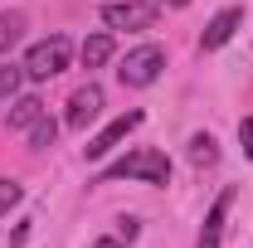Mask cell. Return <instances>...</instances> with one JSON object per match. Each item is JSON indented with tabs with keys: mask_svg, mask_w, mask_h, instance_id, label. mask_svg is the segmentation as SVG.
I'll list each match as a JSON object with an SVG mask.
<instances>
[{
	"mask_svg": "<svg viewBox=\"0 0 253 248\" xmlns=\"http://www.w3.org/2000/svg\"><path fill=\"white\" fill-rule=\"evenodd\" d=\"M141 122H146V112H136V107H131V112H122V117H112V122H107V126L93 136V141L83 146V156H88V161H102V156H112V151L126 141V136L141 126Z\"/></svg>",
	"mask_w": 253,
	"mask_h": 248,
	"instance_id": "5b68a950",
	"label": "cell"
},
{
	"mask_svg": "<svg viewBox=\"0 0 253 248\" xmlns=\"http://www.w3.org/2000/svg\"><path fill=\"white\" fill-rule=\"evenodd\" d=\"M239 141H244V156L253 161V117H244V122H239Z\"/></svg>",
	"mask_w": 253,
	"mask_h": 248,
	"instance_id": "2e32d148",
	"label": "cell"
},
{
	"mask_svg": "<svg viewBox=\"0 0 253 248\" xmlns=\"http://www.w3.org/2000/svg\"><path fill=\"white\" fill-rule=\"evenodd\" d=\"M239 25H244V5H224L219 15L205 25V34H200V49L210 54V49H224L234 34H239Z\"/></svg>",
	"mask_w": 253,
	"mask_h": 248,
	"instance_id": "52a82bcc",
	"label": "cell"
},
{
	"mask_svg": "<svg viewBox=\"0 0 253 248\" xmlns=\"http://www.w3.org/2000/svg\"><path fill=\"white\" fill-rule=\"evenodd\" d=\"M156 5H170V10H185L190 0H156Z\"/></svg>",
	"mask_w": 253,
	"mask_h": 248,
	"instance_id": "ac0fdd59",
	"label": "cell"
},
{
	"mask_svg": "<svg viewBox=\"0 0 253 248\" xmlns=\"http://www.w3.org/2000/svg\"><path fill=\"white\" fill-rule=\"evenodd\" d=\"M25 34V15L20 10H0V54H10V44Z\"/></svg>",
	"mask_w": 253,
	"mask_h": 248,
	"instance_id": "7c38bea8",
	"label": "cell"
},
{
	"mask_svg": "<svg viewBox=\"0 0 253 248\" xmlns=\"http://www.w3.org/2000/svg\"><path fill=\"white\" fill-rule=\"evenodd\" d=\"M54 136H59V122L44 112V117L30 126V146H34V151H44V146H54Z\"/></svg>",
	"mask_w": 253,
	"mask_h": 248,
	"instance_id": "5bb4252c",
	"label": "cell"
},
{
	"mask_svg": "<svg viewBox=\"0 0 253 248\" xmlns=\"http://www.w3.org/2000/svg\"><path fill=\"white\" fill-rule=\"evenodd\" d=\"M117 180L170 185V161H166V151H156V146H136V151H126L122 161H112V165L102 170V185H117Z\"/></svg>",
	"mask_w": 253,
	"mask_h": 248,
	"instance_id": "6da1fadb",
	"label": "cell"
},
{
	"mask_svg": "<svg viewBox=\"0 0 253 248\" xmlns=\"http://www.w3.org/2000/svg\"><path fill=\"white\" fill-rule=\"evenodd\" d=\"M93 248H122V239H97Z\"/></svg>",
	"mask_w": 253,
	"mask_h": 248,
	"instance_id": "e0dca14e",
	"label": "cell"
},
{
	"mask_svg": "<svg viewBox=\"0 0 253 248\" xmlns=\"http://www.w3.org/2000/svg\"><path fill=\"white\" fill-rule=\"evenodd\" d=\"M20 83H25V63H5L0 68V102H15Z\"/></svg>",
	"mask_w": 253,
	"mask_h": 248,
	"instance_id": "4fadbf2b",
	"label": "cell"
},
{
	"mask_svg": "<svg viewBox=\"0 0 253 248\" xmlns=\"http://www.w3.org/2000/svg\"><path fill=\"white\" fill-rule=\"evenodd\" d=\"M97 117H102V88L88 78L83 88H73V97H68L63 126H68V131H88V122H97Z\"/></svg>",
	"mask_w": 253,
	"mask_h": 248,
	"instance_id": "8992f818",
	"label": "cell"
},
{
	"mask_svg": "<svg viewBox=\"0 0 253 248\" xmlns=\"http://www.w3.org/2000/svg\"><path fill=\"white\" fill-rule=\"evenodd\" d=\"M112 59V34L102 30V34H88L83 39V68L93 73V68H102V63Z\"/></svg>",
	"mask_w": 253,
	"mask_h": 248,
	"instance_id": "9c48e42d",
	"label": "cell"
},
{
	"mask_svg": "<svg viewBox=\"0 0 253 248\" xmlns=\"http://www.w3.org/2000/svg\"><path fill=\"white\" fill-rule=\"evenodd\" d=\"M161 15L156 0H112V5H102V25L107 30H151Z\"/></svg>",
	"mask_w": 253,
	"mask_h": 248,
	"instance_id": "277c9868",
	"label": "cell"
},
{
	"mask_svg": "<svg viewBox=\"0 0 253 248\" xmlns=\"http://www.w3.org/2000/svg\"><path fill=\"white\" fill-rule=\"evenodd\" d=\"M190 161H195L200 170L214 165V161H219V141H214L210 131H195V136H190Z\"/></svg>",
	"mask_w": 253,
	"mask_h": 248,
	"instance_id": "30bf717a",
	"label": "cell"
},
{
	"mask_svg": "<svg viewBox=\"0 0 253 248\" xmlns=\"http://www.w3.org/2000/svg\"><path fill=\"white\" fill-rule=\"evenodd\" d=\"M161 68H166V49H161V44H136L122 59L117 78H122V88H151L161 78Z\"/></svg>",
	"mask_w": 253,
	"mask_h": 248,
	"instance_id": "3957f363",
	"label": "cell"
},
{
	"mask_svg": "<svg viewBox=\"0 0 253 248\" xmlns=\"http://www.w3.org/2000/svg\"><path fill=\"white\" fill-rule=\"evenodd\" d=\"M39 117H44V102L39 97H15L10 102V126H34Z\"/></svg>",
	"mask_w": 253,
	"mask_h": 248,
	"instance_id": "8fae6325",
	"label": "cell"
},
{
	"mask_svg": "<svg viewBox=\"0 0 253 248\" xmlns=\"http://www.w3.org/2000/svg\"><path fill=\"white\" fill-rule=\"evenodd\" d=\"M229 209H234V185H229V190H219V200L210 205V214H205V224H200V244H195V248H219Z\"/></svg>",
	"mask_w": 253,
	"mask_h": 248,
	"instance_id": "ba28073f",
	"label": "cell"
},
{
	"mask_svg": "<svg viewBox=\"0 0 253 248\" xmlns=\"http://www.w3.org/2000/svg\"><path fill=\"white\" fill-rule=\"evenodd\" d=\"M20 195H25V185H20V180H10V175H0V214H10V209L20 205Z\"/></svg>",
	"mask_w": 253,
	"mask_h": 248,
	"instance_id": "9a60e30c",
	"label": "cell"
},
{
	"mask_svg": "<svg viewBox=\"0 0 253 248\" xmlns=\"http://www.w3.org/2000/svg\"><path fill=\"white\" fill-rule=\"evenodd\" d=\"M73 59V44H68V34H49V39H39L30 54H25V78L30 83H49V78H59L63 68Z\"/></svg>",
	"mask_w": 253,
	"mask_h": 248,
	"instance_id": "7a4b0ae2",
	"label": "cell"
}]
</instances>
